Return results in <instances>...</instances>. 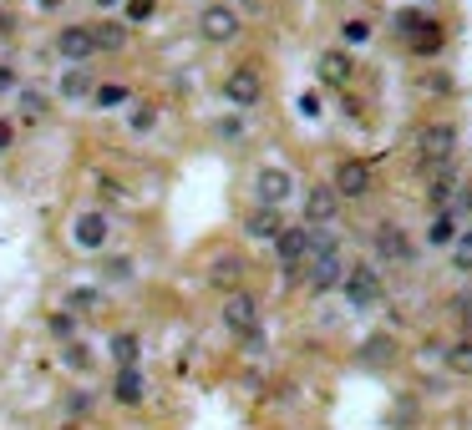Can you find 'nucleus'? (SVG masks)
Returning a JSON list of instances; mask_svg holds the SVG:
<instances>
[{
  "label": "nucleus",
  "instance_id": "nucleus-1",
  "mask_svg": "<svg viewBox=\"0 0 472 430\" xmlns=\"http://www.w3.org/2000/svg\"><path fill=\"white\" fill-rule=\"evenodd\" d=\"M411 147H417V168H422V178H432L437 168L457 162V127L452 122H426V127H417Z\"/></svg>",
  "mask_w": 472,
  "mask_h": 430
},
{
  "label": "nucleus",
  "instance_id": "nucleus-2",
  "mask_svg": "<svg viewBox=\"0 0 472 430\" xmlns=\"http://www.w3.org/2000/svg\"><path fill=\"white\" fill-rule=\"evenodd\" d=\"M198 36H204L208 46H234L239 36H244V11H239L234 0H208L204 11H198Z\"/></svg>",
  "mask_w": 472,
  "mask_h": 430
},
{
  "label": "nucleus",
  "instance_id": "nucleus-3",
  "mask_svg": "<svg viewBox=\"0 0 472 430\" xmlns=\"http://www.w3.org/2000/svg\"><path fill=\"white\" fill-rule=\"evenodd\" d=\"M341 299H346L350 309H376L381 299H386V284H381L376 259H356L350 263L346 278H341Z\"/></svg>",
  "mask_w": 472,
  "mask_h": 430
},
{
  "label": "nucleus",
  "instance_id": "nucleus-4",
  "mask_svg": "<svg viewBox=\"0 0 472 430\" xmlns=\"http://www.w3.org/2000/svg\"><path fill=\"white\" fill-rule=\"evenodd\" d=\"M274 259H280L284 284H299L310 269V228L305 223H284V233L274 238Z\"/></svg>",
  "mask_w": 472,
  "mask_h": 430
},
{
  "label": "nucleus",
  "instance_id": "nucleus-5",
  "mask_svg": "<svg viewBox=\"0 0 472 430\" xmlns=\"http://www.w3.org/2000/svg\"><path fill=\"white\" fill-rule=\"evenodd\" d=\"M331 187L341 193V203H361V198L376 193V168L361 162V157H341L331 168Z\"/></svg>",
  "mask_w": 472,
  "mask_h": 430
},
{
  "label": "nucleus",
  "instance_id": "nucleus-6",
  "mask_svg": "<svg viewBox=\"0 0 472 430\" xmlns=\"http://www.w3.org/2000/svg\"><path fill=\"white\" fill-rule=\"evenodd\" d=\"M371 248H376V259L386 263V269H411V263H417V244L407 238V228H401L396 218L376 223V233H371Z\"/></svg>",
  "mask_w": 472,
  "mask_h": 430
},
{
  "label": "nucleus",
  "instance_id": "nucleus-7",
  "mask_svg": "<svg viewBox=\"0 0 472 430\" xmlns=\"http://www.w3.org/2000/svg\"><path fill=\"white\" fill-rule=\"evenodd\" d=\"M219 96L234 112H254L259 102H265V71H259V66H234V71L223 77Z\"/></svg>",
  "mask_w": 472,
  "mask_h": 430
},
{
  "label": "nucleus",
  "instance_id": "nucleus-8",
  "mask_svg": "<svg viewBox=\"0 0 472 430\" xmlns=\"http://www.w3.org/2000/svg\"><path fill=\"white\" fill-rule=\"evenodd\" d=\"M341 193L331 183H310L305 187V203H299V223L305 228H335V218H341Z\"/></svg>",
  "mask_w": 472,
  "mask_h": 430
},
{
  "label": "nucleus",
  "instance_id": "nucleus-9",
  "mask_svg": "<svg viewBox=\"0 0 472 430\" xmlns=\"http://www.w3.org/2000/svg\"><path fill=\"white\" fill-rule=\"evenodd\" d=\"M219 319L229 335L239 339H249L254 329H259V299H254L249 289H234V294H223V304H219Z\"/></svg>",
  "mask_w": 472,
  "mask_h": 430
},
{
  "label": "nucleus",
  "instance_id": "nucleus-10",
  "mask_svg": "<svg viewBox=\"0 0 472 430\" xmlns=\"http://www.w3.org/2000/svg\"><path fill=\"white\" fill-rule=\"evenodd\" d=\"M112 238V218L102 213V208H87V213L72 218V244L81 248V253H102Z\"/></svg>",
  "mask_w": 472,
  "mask_h": 430
},
{
  "label": "nucleus",
  "instance_id": "nucleus-11",
  "mask_svg": "<svg viewBox=\"0 0 472 430\" xmlns=\"http://www.w3.org/2000/svg\"><path fill=\"white\" fill-rule=\"evenodd\" d=\"M290 198H295V172H290V168H259V172H254V203L284 208Z\"/></svg>",
  "mask_w": 472,
  "mask_h": 430
},
{
  "label": "nucleus",
  "instance_id": "nucleus-12",
  "mask_svg": "<svg viewBox=\"0 0 472 430\" xmlns=\"http://www.w3.org/2000/svg\"><path fill=\"white\" fill-rule=\"evenodd\" d=\"M315 71H320V81L331 87V92H346L350 77H356V56H350V46H331L315 56Z\"/></svg>",
  "mask_w": 472,
  "mask_h": 430
},
{
  "label": "nucleus",
  "instance_id": "nucleus-13",
  "mask_svg": "<svg viewBox=\"0 0 472 430\" xmlns=\"http://www.w3.org/2000/svg\"><path fill=\"white\" fill-rule=\"evenodd\" d=\"M56 56H62L66 66H87L97 56V41H92V21L87 26H62L56 31Z\"/></svg>",
  "mask_w": 472,
  "mask_h": 430
},
{
  "label": "nucleus",
  "instance_id": "nucleus-14",
  "mask_svg": "<svg viewBox=\"0 0 472 430\" xmlns=\"http://www.w3.org/2000/svg\"><path fill=\"white\" fill-rule=\"evenodd\" d=\"M244 233H249L254 244H274L284 233V208H269V203H254L249 213H244Z\"/></svg>",
  "mask_w": 472,
  "mask_h": 430
},
{
  "label": "nucleus",
  "instance_id": "nucleus-15",
  "mask_svg": "<svg viewBox=\"0 0 472 430\" xmlns=\"http://www.w3.org/2000/svg\"><path fill=\"white\" fill-rule=\"evenodd\" d=\"M204 284L208 289H219V294L244 289V259H239V253H219V259L204 269Z\"/></svg>",
  "mask_w": 472,
  "mask_h": 430
},
{
  "label": "nucleus",
  "instance_id": "nucleus-16",
  "mask_svg": "<svg viewBox=\"0 0 472 430\" xmlns=\"http://www.w3.org/2000/svg\"><path fill=\"white\" fill-rule=\"evenodd\" d=\"M457 187H462V178H457V162L437 168L432 178H426V208H432V213H442V208H452Z\"/></svg>",
  "mask_w": 472,
  "mask_h": 430
},
{
  "label": "nucleus",
  "instance_id": "nucleus-17",
  "mask_svg": "<svg viewBox=\"0 0 472 430\" xmlns=\"http://www.w3.org/2000/svg\"><path fill=\"white\" fill-rule=\"evenodd\" d=\"M142 395H148V385H142V369H138V365H122V369H117V380H112V400L132 410V405H142Z\"/></svg>",
  "mask_w": 472,
  "mask_h": 430
},
{
  "label": "nucleus",
  "instance_id": "nucleus-18",
  "mask_svg": "<svg viewBox=\"0 0 472 430\" xmlns=\"http://www.w3.org/2000/svg\"><path fill=\"white\" fill-rule=\"evenodd\" d=\"M56 92H62V102H92L97 81H92V71H87V66H66L62 81H56Z\"/></svg>",
  "mask_w": 472,
  "mask_h": 430
},
{
  "label": "nucleus",
  "instance_id": "nucleus-19",
  "mask_svg": "<svg viewBox=\"0 0 472 430\" xmlns=\"http://www.w3.org/2000/svg\"><path fill=\"white\" fill-rule=\"evenodd\" d=\"M92 41H97V56L127 51V21H92Z\"/></svg>",
  "mask_w": 472,
  "mask_h": 430
},
{
  "label": "nucleus",
  "instance_id": "nucleus-20",
  "mask_svg": "<svg viewBox=\"0 0 472 430\" xmlns=\"http://www.w3.org/2000/svg\"><path fill=\"white\" fill-rule=\"evenodd\" d=\"M457 233H462V218H457L452 208H442V213H432V223H426V248H452Z\"/></svg>",
  "mask_w": 472,
  "mask_h": 430
},
{
  "label": "nucleus",
  "instance_id": "nucleus-21",
  "mask_svg": "<svg viewBox=\"0 0 472 430\" xmlns=\"http://www.w3.org/2000/svg\"><path fill=\"white\" fill-rule=\"evenodd\" d=\"M442 365H447V375H452V380H472V335L452 339V344L442 350Z\"/></svg>",
  "mask_w": 472,
  "mask_h": 430
},
{
  "label": "nucleus",
  "instance_id": "nucleus-22",
  "mask_svg": "<svg viewBox=\"0 0 472 430\" xmlns=\"http://www.w3.org/2000/svg\"><path fill=\"white\" fill-rule=\"evenodd\" d=\"M356 360H361V365H392V360H396V339L392 335H371Z\"/></svg>",
  "mask_w": 472,
  "mask_h": 430
},
{
  "label": "nucleus",
  "instance_id": "nucleus-23",
  "mask_svg": "<svg viewBox=\"0 0 472 430\" xmlns=\"http://www.w3.org/2000/svg\"><path fill=\"white\" fill-rule=\"evenodd\" d=\"M127 102H132V87H122V81H102L92 92V107H102V112H117Z\"/></svg>",
  "mask_w": 472,
  "mask_h": 430
},
{
  "label": "nucleus",
  "instance_id": "nucleus-24",
  "mask_svg": "<svg viewBox=\"0 0 472 430\" xmlns=\"http://www.w3.org/2000/svg\"><path fill=\"white\" fill-rule=\"evenodd\" d=\"M442 46H447V31H442L437 21H426L422 31L411 36V51H417V56H437Z\"/></svg>",
  "mask_w": 472,
  "mask_h": 430
},
{
  "label": "nucleus",
  "instance_id": "nucleus-25",
  "mask_svg": "<svg viewBox=\"0 0 472 430\" xmlns=\"http://www.w3.org/2000/svg\"><path fill=\"white\" fill-rule=\"evenodd\" d=\"M107 350H112V360H117V369H122V365H138V360H142V339L138 335H112Z\"/></svg>",
  "mask_w": 472,
  "mask_h": 430
},
{
  "label": "nucleus",
  "instance_id": "nucleus-26",
  "mask_svg": "<svg viewBox=\"0 0 472 430\" xmlns=\"http://www.w3.org/2000/svg\"><path fill=\"white\" fill-rule=\"evenodd\" d=\"M127 127H132V137H148L157 127V107L153 102H138V107H127Z\"/></svg>",
  "mask_w": 472,
  "mask_h": 430
},
{
  "label": "nucleus",
  "instance_id": "nucleus-27",
  "mask_svg": "<svg viewBox=\"0 0 472 430\" xmlns=\"http://www.w3.org/2000/svg\"><path fill=\"white\" fill-rule=\"evenodd\" d=\"M157 16V0H122V21L127 26H148Z\"/></svg>",
  "mask_w": 472,
  "mask_h": 430
},
{
  "label": "nucleus",
  "instance_id": "nucleus-28",
  "mask_svg": "<svg viewBox=\"0 0 472 430\" xmlns=\"http://www.w3.org/2000/svg\"><path fill=\"white\" fill-rule=\"evenodd\" d=\"M452 269H457V274H472V228L457 233V244H452Z\"/></svg>",
  "mask_w": 472,
  "mask_h": 430
},
{
  "label": "nucleus",
  "instance_id": "nucleus-29",
  "mask_svg": "<svg viewBox=\"0 0 472 430\" xmlns=\"http://www.w3.org/2000/svg\"><path fill=\"white\" fill-rule=\"evenodd\" d=\"M371 41V21H341V46H366Z\"/></svg>",
  "mask_w": 472,
  "mask_h": 430
},
{
  "label": "nucleus",
  "instance_id": "nucleus-30",
  "mask_svg": "<svg viewBox=\"0 0 472 430\" xmlns=\"http://www.w3.org/2000/svg\"><path fill=\"white\" fill-rule=\"evenodd\" d=\"M46 107H51V96H46V92H36V87H26V92H21V112H26V122H36V117H41Z\"/></svg>",
  "mask_w": 472,
  "mask_h": 430
},
{
  "label": "nucleus",
  "instance_id": "nucleus-31",
  "mask_svg": "<svg viewBox=\"0 0 472 430\" xmlns=\"http://www.w3.org/2000/svg\"><path fill=\"white\" fill-rule=\"evenodd\" d=\"M97 304H102V294L97 289H72L66 294V309H72V314H92Z\"/></svg>",
  "mask_w": 472,
  "mask_h": 430
},
{
  "label": "nucleus",
  "instance_id": "nucleus-32",
  "mask_svg": "<svg viewBox=\"0 0 472 430\" xmlns=\"http://www.w3.org/2000/svg\"><path fill=\"white\" fill-rule=\"evenodd\" d=\"M214 137L219 142H244V117H219V122H214Z\"/></svg>",
  "mask_w": 472,
  "mask_h": 430
},
{
  "label": "nucleus",
  "instance_id": "nucleus-33",
  "mask_svg": "<svg viewBox=\"0 0 472 430\" xmlns=\"http://www.w3.org/2000/svg\"><path fill=\"white\" fill-rule=\"evenodd\" d=\"M51 335L72 344V335H77V319H72V314H51Z\"/></svg>",
  "mask_w": 472,
  "mask_h": 430
},
{
  "label": "nucleus",
  "instance_id": "nucleus-34",
  "mask_svg": "<svg viewBox=\"0 0 472 430\" xmlns=\"http://www.w3.org/2000/svg\"><path fill=\"white\" fill-rule=\"evenodd\" d=\"M452 213L462 218V223H468V218H472V187H468V183L457 187V198H452Z\"/></svg>",
  "mask_w": 472,
  "mask_h": 430
},
{
  "label": "nucleus",
  "instance_id": "nucleus-35",
  "mask_svg": "<svg viewBox=\"0 0 472 430\" xmlns=\"http://www.w3.org/2000/svg\"><path fill=\"white\" fill-rule=\"evenodd\" d=\"M66 365H72V369H87V365H92L87 344H66Z\"/></svg>",
  "mask_w": 472,
  "mask_h": 430
},
{
  "label": "nucleus",
  "instance_id": "nucleus-36",
  "mask_svg": "<svg viewBox=\"0 0 472 430\" xmlns=\"http://www.w3.org/2000/svg\"><path fill=\"white\" fill-rule=\"evenodd\" d=\"M11 147H16V127L0 117V153H11Z\"/></svg>",
  "mask_w": 472,
  "mask_h": 430
},
{
  "label": "nucleus",
  "instance_id": "nucleus-37",
  "mask_svg": "<svg viewBox=\"0 0 472 430\" xmlns=\"http://www.w3.org/2000/svg\"><path fill=\"white\" fill-rule=\"evenodd\" d=\"M107 274H112V278H132V259H112Z\"/></svg>",
  "mask_w": 472,
  "mask_h": 430
},
{
  "label": "nucleus",
  "instance_id": "nucleus-38",
  "mask_svg": "<svg viewBox=\"0 0 472 430\" xmlns=\"http://www.w3.org/2000/svg\"><path fill=\"white\" fill-rule=\"evenodd\" d=\"M66 410H72V415H87V410H92V395H72V400H66Z\"/></svg>",
  "mask_w": 472,
  "mask_h": 430
},
{
  "label": "nucleus",
  "instance_id": "nucleus-39",
  "mask_svg": "<svg viewBox=\"0 0 472 430\" xmlns=\"http://www.w3.org/2000/svg\"><path fill=\"white\" fill-rule=\"evenodd\" d=\"M11 87H16V71H11V66H0V92H11Z\"/></svg>",
  "mask_w": 472,
  "mask_h": 430
},
{
  "label": "nucleus",
  "instance_id": "nucleus-40",
  "mask_svg": "<svg viewBox=\"0 0 472 430\" xmlns=\"http://www.w3.org/2000/svg\"><path fill=\"white\" fill-rule=\"evenodd\" d=\"M11 31H16V21H11V16H0V36H11Z\"/></svg>",
  "mask_w": 472,
  "mask_h": 430
},
{
  "label": "nucleus",
  "instance_id": "nucleus-41",
  "mask_svg": "<svg viewBox=\"0 0 472 430\" xmlns=\"http://www.w3.org/2000/svg\"><path fill=\"white\" fill-rule=\"evenodd\" d=\"M36 5H46V11H56V5H62V0H36Z\"/></svg>",
  "mask_w": 472,
  "mask_h": 430
},
{
  "label": "nucleus",
  "instance_id": "nucleus-42",
  "mask_svg": "<svg viewBox=\"0 0 472 430\" xmlns=\"http://www.w3.org/2000/svg\"><path fill=\"white\" fill-rule=\"evenodd\" d=\"M97 5H117V0H97Z\"/></svg>",
  "mask_w": 472,
  "mask_h": 430
}]
</instances>
